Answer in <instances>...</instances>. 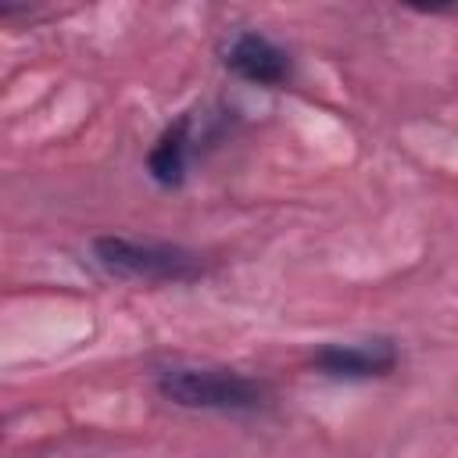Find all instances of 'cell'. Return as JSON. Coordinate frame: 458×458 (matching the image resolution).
I'll use <instances>...</instances> for the list:
<instances>
[{
  "mask_svg": "<svg viewBox=\"0 0 458 458\" xmlns=\"http://www.w3.org/2000/svg\"><path fill=\"white\" fill-rule=\"evenodd\" d=\"M157 394L179 408L197 411H258L268 404V386L215 365H172L157 372Z\"/></svg>",
  "mask_w": 458,
  "mask_h": 458,
  "instance_id": "6da1fadb",
  "label": "cell"
},
{
  "mask_svg": "<svg viewBox=\"0 0 458 458\" xmlns=\"http://www.w3.org/2000/svg\"><path fill=\"white\" fill-rule=\"evenodd\" d=\"M93 261L107 276L136 279V283H193L204 276L200 254L175 243L129 240V236H97Z\"/></svg>",
  "mask_w": 458,
  "mask_h": 458,
  "instance_id": "7a4b0ae2",
  "label": "cell"
},
{
  "mask_svg": "<svg viewBox=\"0 0 458 458\" xmlns=\"http://www.w3.org/2000/svg\"><path fill=\"white\" fill-rule=\"evenodd\" d=\"M401 361V351L390 336L358 340V344H322L311 354V365L336 379H376L394 372Z\"/></svg>",
  "mask_w": 458,
  "mask_h": 458,
  "instance_id": "3957f363",
  "label": "cell"
},
{
  "mask_svg": "<svg viewBox=\"0 0 458 458\" xmlns=\"http://www.w3.org/2000/svg\"><path fill=\"white\" fill-rule=\"evenodd\" d=\"M225 68L254 86H283L290 79V54L261 32H240L225 47Z\"/></svg>",
  "mask_w": 458,
  "mask_h": 458,
  "instance_id": "277c9868",
  "label": "cell"
},
{
  "mask_svg": "<svg viewBox=\"0 0 458 458\" xmlns=\"http://www.w3.org/2000/svg\"><path fill=\"white\" fill-rule=\"evenodd\" d=\"M186 157H190V114H182L175 125L161 132V140L147 154V172L161 186H179L186 175Z\"/></svg>",
  "mask_w": 458,
  "mask_h": 458,
  "instance_id": "5b68a950",
  "label": "cell"
}]
</instances>
